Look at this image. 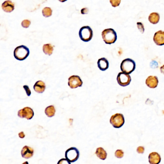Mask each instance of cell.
Returning a JSON list of instances; mask_svg holds the SVG:
<instances>
[{"mask_svg":"<svg viewBox=\"0 0 164 164\" xmlns=\"http://www.w3.org/2000/svg\"><path fill=\"white\" fill-rule=\"evenodd\" d=\"M29 55V50L25 45H20L15 48L13 55L16 59L23 61L26 59Z\"/></svg>","mask_w":164,"mask_h":164,"instance_id":"6da1fadb","label":"cell"},{"mask_svg":"<svg viewBox=\"0 0 164 164\" xmlns=\"http://www.w3.org/2000/svg\"><path fill=\"white\" fill-rule=\"evenodd\" d=\"M102 36L103 41L108 44L114 43L117 40V33L112 28L105 29L103 31Z\"/></svg>","mask_w":164,"mask_h":164,"instance_id":"7a4b0ae2","label":"cell"},{"mask_svg":"<svg viewBox=\"0 0 164 164\" xmlns=\"http://www.w3.org/2000/svg\"><path fill=\"white\" fill-rule=\"evenodd\" d=\"M136 64L134 60L130 58L124 59L122 62L121 68L123 73L127 74H130L135 70Z\"/></svg>","mask_w":164,"mask_h":164,"instance_id":"3957f363","label":"cell"},{"mask_svg":"<svg viewBox=\"0 0 164 164\" xmlns=\"http://www.w3.org/2000/svg\"><path fill=\"white\" fill-rule=\"evenodd\" d=\"M79 38L82 41L88 42L91 40L93 36L92 29L89 26H84L79 31Z\"/></svg>","mask_w":164,"mask_h":164,"instance_id":"277c9868","label":"cell"},{"mask_svg":"<svg viewBox=\"0 0 164 164\" xmlns=\"http://www.w3.org/2000/svg\"><path fill=\"white\" fill-rule=\"evenodd\" d=\"M79 151L75 147H71L67 150L65 153L66 159L70 163L76 161L79 158Z\"/></svg>","mask_w":164,"mask_h":164,"instance_id":"5b68a950","label":"cell"},{"mask_svg":"<svg viewBox=\"0 0 164 164\" xmlns=\"http://www.w3.org/2000/svg\"><path fill=\"white\" fill-rule=\"evenodd\" d=\"M110 122L115 128H121L125 123L124 116L122 114H115L111 118Z\"/></svg>","mask_w":164,"mask_h":164,"instance_id":"8992f818","label":"cell"},{"mask_svg":"<svg viewBox=\"0 0 164 164\" xmlns=\"http://www.w3.org/2000/svg\"><path fill=\"white\" fill-rule=\"evenodd\" d=\"M18 117L20 118H25L30 120L33 118L34 115V111L31 107H26L18 111Z\"/></svg>","mask_w":164,"mask_h":164,"instance_id":"52a82bcc","label":"cell"},{"mask_svg":"<svg viewBox=\"0 0 164 164\" xmlns=\"http://www.w3.org/2000/svg\"><path fill=\"white\" fill-rule=\"evenodd\" d=\"M131 77L129 74L120 72L117 77V81L118 84L121 86L125 87L130 84Z\"/></svg>","mask_w":164,"mask_h":164,"instance_id":"ba28073f","label":"cell"},{"mask_svg":"<svg viewBox=\"0 0 164 164\" xmlns=\"http://www.w3.org/2000/svg\"><path fill=\"white\" fill-rule=\"evenodd\" d=\"M83 82L78 76H72L68 79V86L71 89H75L79 87H82Z\"/></svg>","mask_w":164,"mask_h":164,"instance_id":"9c48e42d","label":"cell"},{"mask_svg":"<svg viewBox=\"0 0 164 164\" xmlns=\"http://www.w3.org/2000/svg\"><path fill=\"white\" fill-rule=\"evenodd\" d=\"M21 153L22 157L26 159H29L33 157L34 150L31 147L26 145L23 147Z\"/></svg>","mask_w":164,"mask_h":164,"instance_id":"30bf717a","label":"cell"},{"mask_svg":"<svg viewBox=\"0 0 164 164\" xmlns=\"http://www.w3.org/2000/svg\"><path fill=\"white\" fill-rule=\"evenodd\" d=\"M154 41L157 45L162 46L164 44V32L159 31L157 32L154 37Z\"/></svg>","mask_w":164,"mask_h":164,"instance_id":"8fae6325","label":"cell"},{"mask_svg":"<svg viewBox=\"0 0 164 164\" xmlns=\"http://www.w3.org/2000/svg\"><path fill=\"white\" fill-rule=\"evenodd\" d=\"M145 82H146V84L147 86L150 88L154 89V88H157L158 85V78L156 76H150L147 78Z\"/></svg>","mask_w":164,"mask_h":164,"instance_id":"7c38bea8","label":"cell"},{"mask_svg":"<svg viewBox=\"0 0 164 164\" xmlns=\"http://www.w3.org/2000/svg\"><path fill=\"white\" fill-rule=\"evenodd\" d=\"M149 162L150 164H159L161 162L160 154L157 152L150 154L148 157Z\"/></svg>","mask_w":164,"mask_h":164,"instance_id":"4fadbf2b","label":"cell"},{"mask_svg":"<svg viewBox=\"0 0 164 164\" xmlns=\"http://www.w3.org/2000/svg\"><path fill=\"white\" fill-rule=\"evenodd\" d=\"M1 8L5 12L11 13L15 9V4L11 1H6L2 4Z\"/></svg>","mask_w":164,"mask_h":164,"instance_id":"5bb4252c","label":"cell"},{"mask_svg":"<svg viewBox=\"0 0 164 164\" xmlns=\"http://www.w3.org/2000/svg\"><path fill=\"white\" fill-rule=\"evenodd\" d=\"M33 88L36 92L39 94H41L45 91L46 89V85H45V83L43 81L39 80L34 84Z\"/></svg>","mask_w":164,"mask_h":164,"instance_id":"9a60e30c","label":"cell"},{"mask_svg":"<svg viewBox=\"0 0 164 164\" xmlns=\"http://www.w3.org/2000/svg\"><path fill=\"white\" fill-rule=\"evenodd\" d=\"M98 67L102 71H105L109 67V62L106 58H101L98 60Z\"/></svg>","mask_w":164,"mask_h":164,"instance_id":"2e32d148","label":"cell"},{"mask_svg":"<svg viewBox=\"0 0 164 164\" xmlns=\"http://www.w3.org/2000/svg\"><path fill=\"white\" fill-rule=\"evenodd\" d=\"M95 154L98 158L104 160L107 157V153L102 147H99L96 149Z\"/></svg>","mask_w":164,"mask_h":164,"instance_id":"e0dca14e","label":"cell"},{"mask_svg":"<svg viewBox=\"0 0 164 164\" xmlns=\"http://www.w3.org/2000/svg\"><path fill=\"white\" fill-rule=\"evenodd\" d=\"M160 19V16L157 13H152L149 16L148 20L150 23L153 24L158 23Z\"/></svg>","mask_w":164,"mask_h":164,"instance_id":"ac0fdd59","label":"cell"},{"mask_svg":"<svg viewBox=\"0 0 164 164\" xmlns=\"http://www.w3.org/2000/svg\"><path fill=\"white\" fill-rule=\"evenodd\" d=\"M43 50L45 55H51L54 51V47L51 44H45L43 46Z\"/></svg>","mask_w":164,"mask_h":164,"instance_id":"d6986e66","label":"cell"},{"mask_svg":"<svg viewBox=\"0 0 164 164\" xmlns=\"http://www.w3.org/2000/svg\"><path fill=\"white\" fill-rule=\"evenodd\" d=\"M55 109L54 106H50L46 107L45 109V113L46 115L49 118L54 117L55 113Z\"/></svg>","mask_w":164,"mask_h":164,"instance_id":"ffe728a7","label":"cell"},{"mask_svg":"<svg viewBox=\"0 0 164 164\" xmlns=\"http://www.w3.org/2000/svg\"><path fill=\"white\" fill-rule=\"evenodd\" d=\"M52 9L50 7L44 8L42 11V13H43V16L45 17H50L52 15Z\"/></svg>","mask_w":164,"mask_h":164,"instance_id":"44dd1931","label":"cell"},{"mask_svg":"<svg viewBox=\"0 0 164 164\" xmlns=\"http://www.w3.org/2000/svg\"><path fill=\"white\" fill-rule=\"evenodd\" d=\"M31 24V21L29 20L26 19L23 20L21 23V25L24 28H28Z\"/></svg>","mask_w":164,"mask_h":164,"instance_id":"7402d4cb","label":"cell"},{"mask_svg":"<svg viewBox=\"0 0 164 164\" xmlns=\"http://www.w3.org/2000/svg\"><path fill=\"white\" fill-rule=\"evenodd\" d=\"M115 156L117 158H122L124 156V152L122 150H118L115 151Z\"/></svg>","mask_w":164,"mask_h":164,"instance_id":"603a6c76","label":"cell"},{"mask_svg":"<svg viewBox=\"0 0 164 164\" xmlns=\"http://www.w3.org/2000/svg\"><path fill=\"white\" fill-rule=\"evenodd\" d=\"M121 2V0H111L110 1V3L112 4V6L114 7L119 6Z\"/></svg>","mask_w":164,"mask_h":164,"instance_id":"cb8c5ba5","label":"cell"},{"mask_svg":"<svg viewBox=\"0 0 164 164\" xmlns=\"http://www.w3.org/2000/svg\"><path fill=\"white\" fill-rule=\"evenodd\" d=\"M137 25L138 28L139 29L140 31L142 33H144V31H145L144 25L142 24V23H141V22H137Z\"/></svg>","mask_w":164,"mask_h":164,"instance_id":"d4e9b609","label":"cell"},{"mask_svg":"<svg viewBox=\"0 0 164 164\" xmlns=\"http://www.w3.org/2000/svg\"><path fill=\"white\" fill-rule=\"evenodd\" d=\"M57 164H71V163L66 158H62L58 162Z\"/></svg>","mask_w":164,"mask_h":164,"instance_id":"484cf974","label":"cell"},{"mask_svg":"<svg viewBox=\"0 0 164 164\" xmlns=\"http://www.w3.org/2000/svg\"><path fill=\"white\" fill-rule=\"evenodd\" d=\"M23 88L24 89L25 91H26V94L28 96H29L31 95V91L30 89H29V87L27 85H24L23 86Z\"/></svg>","mask_w":164,"mask_h":164,"instance_id":"4316f807","label":"cell"},{"mask_svg":"<svg viewBox=\"0 0 164 164\" xmlns=\"http://www.w3.org/2000/svg\"><path fill=\"white\" fill-rule=\"evenodd\" d=\"M137 152L139 154H143L145 152V148L143 146H139L137 149Z\"/></svg>","mask_w":164,"mask_h":164,"instance_id":"83f0119b","label":"cell"},{"mask_svg":"<svg viewBox=\"0 0 164 164\" xmlns=\"http://www.w3.org/2000/svg\"><path fill=\"white\" fill-rule=\"evenodd\" d=\"M82 14H86L88 13V9L87 8H84L81 10Z\"/></svg>","mask_w":164,"mask_h":164,"instance_id":"f1b7e54d","label":"cell"},{"mask_svg":"<svg viewBox=\"0 0 164 164\" xmlns=\"http://www.w3.org/2000/svg\"><path fill=\"white\" fill-rule=\"evenodd\" d=\"M18 136H19V138H20L23 139L25 137V134L24 133L23 131H22V132H20V133H19V134H18Z\"/></svg>","mask_w":164,"mask_h":164,"instance_id":"f546056e","label":"cell"},{"mask_svg":"<svg viewBox=\"0 0 164 164\" xmlns=\"http://www.w3.org/2000/svg\"><path fill=\"white\" fill-rule=\"evenodd\" d=\"M22 164H28V161H26L25 162H24V163H23Z\"/></svg>","mask_w":164,"mask_h":164,"instance_id":"4dcf8cb0","label":"cell"}]
</instances>
